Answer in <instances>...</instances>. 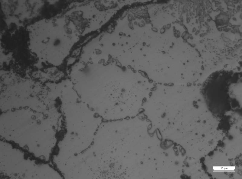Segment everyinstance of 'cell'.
<instances>
[{
  "mask_svg": "<svg viewBox=\"0 0 242 179\" xmlns=\"http://www.w3.org/2000/svg\"><path fill=\"white\" fill-rule=\"evenodd\" d=\"M201 91L207 107L213 111L241 109V73L227 70L214 72L204 82Z\"/></svg>",
  "mask_w": 242,
  "mask_h": 179,
  "instance_id": "6da1fadb",
  "label": "cell"
}]
</instances>
